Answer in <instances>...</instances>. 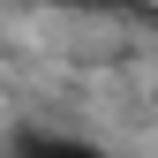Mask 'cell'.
I'll return each mask as SVG.
<instances>
[{"mask_svg":"<svg viewBox=\"0 0 158 158\" xmlns=\"http://www.w3.org/2000/svg\"><path fill=\"white\" fill-rule=\"evenodd\" d=\"M8 158H106L98 143H83V135H68V128H15L8 135Z\"/></svg>","mask_w":158,"mask_h":158,"instance_id":"cell-1","label":"cell"},{"mask_svg":"<svg viewBox=\"0 0 158 158\" xmlns=\"http://www.w3.org/2000/svg\"><path fill=\"white\" fill-rule=\"evenodd\" d=\"M38 8H75V15H113V8H135V0H38Z\"/></svg>","mask_w":158,"mask_h":158,"instance_id":"cell-2","label":"cell"}]
</instances>
